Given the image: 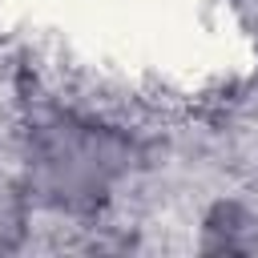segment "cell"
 Listing matches in <instances>:
<instances>
[{
	"label": "cell",
	"instance_id": "6da1fadb",
	"mask_svg": "<svg viewBox=\"0 0 258 258\" xmlns=\"http://www.w3.org/2000/svg\"><path fill=\"white\" fill-rule=\"evenodd\" d=\"M141 161L137 137L97 113L52 105L20 137V181L32 206L89 218L105 210Z\"/></svg>",
	"mask_w": 258,
	"mask_h": 258
},
{
	"label": "cell",
	"instance_id": "7a4b0ae2",
	"mask_svg": "<svg viewBox=\"0 0 258 258\" xmlns=\"http://www.w3.org/2000/svg\"><path fill=\"white\" fill-rule=\"evenodd\" d=\"M28 194L24 181H12L0 173V250H16L28 230Z\"/></svg>",
	"mask_w": 258,
	"mask_h": 258
}]
</instances>
